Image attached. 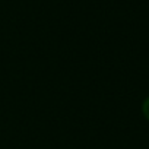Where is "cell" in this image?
Here are the masks:
<instances>
[{
	"label": "cell",
	"mask_w": 149,
	"mask_h": 149,
	"mask_svg": "<svg viewBox=\"0 0 149 149\" xmlns=\"http://www.w3.org/2000/svg\"><path fill=\"white\" fill-rule=\"evenodd\" d=\"M142 113H143V116L149 120V97L143 101V104H142Z\"/></svg>",
	"instance_id": "1"
}]
</instances>
